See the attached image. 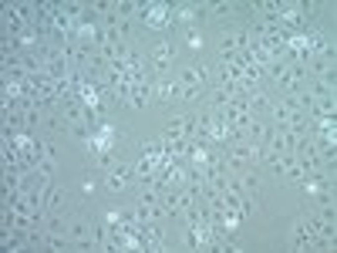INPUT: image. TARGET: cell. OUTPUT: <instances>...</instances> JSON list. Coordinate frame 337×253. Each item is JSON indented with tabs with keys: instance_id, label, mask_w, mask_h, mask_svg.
Returning a JSON list of instances; mask_svg holds the SVG:
<instances>
[{
	"instance_id": "6da1fadb",
	"label": "cell",
	"mask_w": 337,
	"mask_h": 253,
	"mask_svg": "<svg viewBox=\"0 0 337 253\" xmlns=\"http://www.w3.org/2000/svg\"><path fill=\"white\" fill-rule=\"evenodd\" d=\"M310 243H314V233L307 230L303 219H297V223L290 226V250H307Z\"/></svg>"
},
{
	"instance_id": "7a4b0ae2",
	"label": "cell",
	"mask_w": 337,
	"mask_h": 253,
	"mask_svg": "<svg viewBox=\"0 0 337 253\" xmlns=\"http://www.w3.org/2000/svg\"><path fill=\"white\" fill-rule=\"evenodd\" d=\"M101 182H105V189H108V193H125V189H128V179H125V175L122 172H105V179H101Z\"/></svg>"
},
{
	"instance_id": "3957f363",
	"label": "cell",
	"mask_w": 337,
	"mask_h": 253,
	"mask_svg": "<svg viewBox=\"0 0 337 253\" xmlns=\"http://www.w3.org/2000/svg\"><path fill=\"white\" fill-rule=\"evenodd\" d=\"M172 58H175V44H172V41H159L155 51H152V61H166V64H172Z\"/></svg>"
},
{
	"instance_id": "277c9868",
	"label": "cell",
	"mask_w": 337,
	"mask_h": 253,
	"mask_svg": "<svg viewBox=\"0 0 337 253\" xmlns=\"http://www.w3.org/2000/svg\"><path fill=\"white\" fill-rule=\"evenodd\" d=\"M263 108H270V95L260 91V88H253V91H250V112L256 115V112H263Z\"/></svg>"
},
{
	"instance_id": "5b68a950",
	"label": "cell",
	"mask_w": 337,
	"mask_h": 253,
	"mask_svg": "<svg viewBox=\"0 0 337 253\" xmlns=\"http://www.w3.org/2000/svg\"><path fill=\"white\" fill-rule=\"evenodd\" d=\"M240 179H243V186H246V193H253V196H260V186H263V179L256 172H250V169H246L243 175H240Z\"/></svg>"
},
{
	"instance_id": "8992f818",
	"label": "cell",
	"mask_w": 337,
	"mask_h": 253,
	"mask_svg": "<svg viewBox=\"0 0 337 253\" xmlns=\"http://www.w3.org/2000/svg\"><path fill=\"white\" fill-rule=\"evenodd\" d=\"M186 47H189V51H203V34L186 31Z\"/></svg>"
},
{
	"instance_id": "52a82bcc",
	"label": "cell",
	"mask_w": 337,
	"mask_h": 253,
	"mask_svg": "<svg viewBox=\"0 0 337 253\" xmlns=\"http://www.w3.org/2000/svg\"><path fill=\"white\" fill-rule=\"evenodd\" d=\"M38 172L44 175V179H51V175H54V159H47V156H44V159L38 162Z\"/></svg>"
},
{
	"instance_id": "ba28073f",
	"label": "cell",
	"mask_w": 337,
	"mask_h": 253,
	"mask_svg": "<svg viewBox=\"0 0 337 253\" xmlns=\"http://www.w3.org/2000/svg\"><path fill=\"white\" fill-rule=\"evenodd\" d=\"M41 128L54 135V132H61V118H57V115H44V125H41Z\"/></svg>"
},
{
	"instance_id": "9c48e42d",
	"label": "cell",
	"mask_w": 337,
	"mask_h": 253,
	"mask_svg": "<svg viewBox=\"0 0 337 253\" xmlns=\"http://www.w3.org/2000/svg\"><path fill=\"white\" fill-rule=\"evenodd\" d=\"M236 10V3H212V17H229Z\"/></svg>"
},
{
	"instance_id": "30bf717a",
	"label": "cell",
	"mask_w": 337,
	"mask_h": 253,
	"mask_svg": "<svg viewBox=\"0 0 337 253\" xmlns=\"http://www.w3.org/2000/svg\"><path fill=\"white\" fill-rule=\"evenodd\" d=\"M179 84H199L196 81V68H182L179 71Z\"/></svg>"
},
{
	"instance_id": "8fae6325",
	"label": "cell",
	"mask_w": 337,
	"mask_h": 253,
	"mask_svg": "<svg viewBox=\"0 0 337 253\" xmlns=\"http://www.w3.org/2000/svg\"><path fill=\"white\" fill-rule=\"evenodd\" d=\"M81 193H88V196L94 193V179H84V182H81Z\"/></svg>"
}]
</instances>
